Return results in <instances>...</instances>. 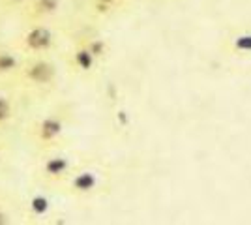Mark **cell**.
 I'll list each match as a JSON object with an SVG mask.
<instances>
[{
  "instance_id": "cell-1",
  "label": "cell",
  "mask_w": 251,
  "mask_h": 225,
  "mask_svg": "<svg viewBox=\"0 0 251 225\" xmlns=\"http://www.w3.org/2000/svg\"><path fill=\"white\" fill-rule=\"evenodd\" d=\"M19 74L26 81V85L34 86V88H45L56 81L58 72L51 60H45L42 56H34L30 60L23 62Z\"/></svg>"
},
{
  "instance_id": "cell-2",
  "label": "cell",
  "mask_w": 251,
  "mask_h": 225,
  "mask_svg": "<svg viewBox=\"0 0 251 225\" xmlns=\"http://www.w3.org/2000/svg\"><path fill=\"white\" fill-rule=\"evenodd\" d=\"M52 45H54V32L45 25H32L30 28L23 32L19 40V47L23 51L34 56H42L47 51H51Z\"/></svg>"
},
{
  "instance_id": "cell-3",
  "label": "cell",
  "mask_w": 251,
  "mask_h": 225,
  "mask_svg": "<svg viewBox=\"0 0 251 225\" xmlns=\"http://www.w3.org/2000/svg\"><path fill=\"white\" fill-rule=\"evenodd\" d=\"M75 171L74 161L66 154H52L49 158H45L40 165V178L45 184H56L64 182L70 178V175Z\"/></svg>"
},
{
  "instance_id": "cell-4",
  "label": "cell",
  "mask_w": 251,
  "mask_h": 225,
  "mask_svg": "<svg viewBox=\"0 0 251 225\" xmlns=\"http://www.w3.org/2000/svg\"><path fill=\"white\" fill-rule=\"evenodd\" d=\"M64 129H66L64 118L56 113H52V115H45L43 118H40L32 126V137L42 147H51L62 137Z\"/></svg>"
},
{
  "instance_id": "cell-5",
  "label": "cell",
  "mask_w": 251,
  "mask_h": 225,
  "mask_svg": "<svg viewBox=\"0 0 251 225\" xmlns=\"http://www.w3.org/2000/svg\"><path fill=\"white\" fill-rule=\"evenodd\" d=\"M68 182V192L75 195V197H86L101 186V176L96 169H81V171H74L70 175Z\"/></svg>"
},
{
  "instance_id": "cell-6",
  "label": "cell",
  "mask_w": 251,
  "mask_h": 225,
  "mask_svg": "<svg viewBox=\"0 0 251 225\" xmlns=\"http://www.w3.org/2000/svg\"><path fill=\"white\" fill-rule=\"evenodd\" d=\"M98 62H100V58L86 47L84 42H79L72 49V66H74L79 74L92 72L96 66H98Z\"/></svg>"
},
{
  "instance_id": "cell-7",
  "label": "cell",
  "mask_w": 251,
  "mask_h": 225,
  "mask_svg": "<svg viewBox=\"0 0 251 225\" xmlns=\"http://www.w3.org/2000/svg\"><path fill=\"white\" fill-rule=\"evenodd\" d=\"M60 8V0H28L25 4V13L32 21H40L54 15Z\"/></svg>"
},
{
  "instance_id": "cell-8",
  "label": "cell",
  "mask_w": 251,
  "mask_h": 225,
  "mask_svg": "<svg viewBox=\"0 0 251 225\" xmlns=\"http://www.w3.org/2000/svg\"><path fill=\"white\" fill-rule=\"evenodd\" d=\"M21 66L23 60L21 56L17 54V51L0 47V77H10L13 74H19Z\"/></svg>"
},
{
  "instance_id": "cell-9",
  "label": "cell",
  "mask_w": 251,
  "mask_h": 225,
  "mask_svg": "<svg viewBox=\"0 0 251 225\" xmlns=\"http://www.w3.org/2000/svg\"><path fill=\"white\" fill-rule=\"evenodd\" d=\"M28 212L30 216H38V218H47L49 212H51V201H49V197H45L43 193H34L30 199H28Z\"/></svg>"
},
{
  "instance_id": "cell-10",
  "label": "cell",
  "mask_w": 251,
  "mask_h": 225,
  "mask_svg": "<svg viewBox=\"0 0 251 225\" xmlns=\"http://www.w3.org/2000/svg\"><path fill=\"white\" fill-rule=\"evenodd\" d=\"M83 42L86 43V47H88L100 60L107 54V43H105L101 38H90V40H83Z\"/></svg>"
},
{
  "instance_id": "cell-11",
  "label": "cell",
  "mask_w": 251,
  "mask_h": 225,
  "mask_svg": "<svg viewBox=\"0 0 251 225\" xmlns=\"http://www.w3.org/2000/svg\"><path fill=\"white\" fill-rule=\"evenodd\" d=\"M11 115H13V107H11V101L6 96L0 94V128L6 126L10 122Z\"/></svg>"
},
{
  "instance_id": "cell-12",
  "label": "cell",
  "mask_w": 251,
  "mask_h": 225,
  "mask_svg": "<svg viewBox=\"0 0 251 225\" xmlns=\"http://www.w3.org/2000/svg\"><path fill=\"white\" fill-rule=\"evenodd\" d=\"M122 2H124V0H94L96 10L100 11V13H111L116 6H120Z\"/></svg>"
},
{
  "instance_id": "cell-13",
  "label": "cell",
  "mask_w": 251,
  "mask_h": 225,
  "mask_svg": "<svg viewBox=\"0 0 251 225\" xmlns=\"http://www.w3.org/2000/svg\"><path fill=\"white\" fill-rule=\"evenodd\" d=\"M8 224H11V214L8 210L0 208V225H8Z\"/></svg>"
},
{
  "instance_id": "cell-14",
  "label": "cell",
  "mask_w": 251,
  "mask_h": 225,
  "mask_svg": "<svg viewBox=\"0 0 251 225\" xmlns=\"http://www.w3.org/2000/svg\"><path fill=\"white\" fill-rule=\"evenodd\" d=\"M28 0H0V4L4 6H10V8H15V6H25Z\"/></svg>"
}]
</instances>
